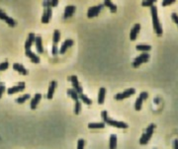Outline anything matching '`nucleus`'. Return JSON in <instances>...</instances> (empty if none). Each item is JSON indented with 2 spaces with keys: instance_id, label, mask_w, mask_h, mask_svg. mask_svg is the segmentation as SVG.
Instances as JSON below:
<instances>
[{
  "instance_id": "nucleus-1",
  "label": "nucleus",
  "mask_w": 178,
  "mask_h": 149,
  "mask_svg": "<svg viewBox=\"0 0 178 149\" xmlns=\"http://www.w3.org/2000/svg\"><path fill=\"white\" fill-rule=\"evenodd\" d=\"M101 117L103 118L104 122H106L107 125H109L111 126H114L117 127V129H128V125L125 122H118V121H114L112 120L111 118H109L108 116V113L107 111H102L101 112Z\"/></svg>"
},
{
  "instance_id": "nucleus-2",
  "label": "nucleus",
  "mask_w": 178,
  "mask_h": 149,
  "mask_svg": "<svg viewBox=\"0 0 178 149\" xmlns=\"http://www.w3.org/2000/svg\"><path fill=\"white\" fill-rule=\"evenodd\" d=\"M150 12H151V17H153V29L154 32L156 33L157 36H161L162 35V28L161 25H160V22L158 20V15H157V8L156 6H153L150 7Z\"/></svg>"
},
{
  "instance_id": "nucleus-3",
  "label": "nucleus",
  "mask_w": 178,
  "mask_h": 149,
  "mask_svg": "<svg viewBox=\"0 0 178 149\" xmlns=\"http://www.w3.org/2000/svg\"><path fill=\"white\" fill-rule=\"evenodd\" d=\"M154 129H155V125H153V123H151V125H150L149 126H147L146 133H142V137L140 139V143L142 144V145H146V144L150 141V138H151V136H153Z\"/></svg>"
},
{
  "instance_id": "nucleus-4",
  "label": "nucleus",
  "mask_w": 178,
  "mask_h": 149,
  "mask_svg": "<svg viewBox=\"0 0 178 149\" xmlns=\"http://www.w3.org/2000/svg\"><path fill=\"white\" fill-rule=\"evenodd\" d=\"M150 58V56L147 53H141L138 56H137L136 58H134V60L133 62V67L137 68L138 66H141V64H142V63H146V62L149 61Z\"/></svg>"
},
{
  "instance_id": "nucleus-5",
  "label": "nucleus",
  "mask_w": 178,
  "mask_h": 149,
  "mask_svg": "<svg viewBox=\"0 0 178 149\" xmlns=\"http://www.w3.org/2000/svg\"><path fill=\"white\" fill-rule=\"evenodd\" d=\"M103 8H104L103 4H98V5H96V6L90 7L87 11V17L88 18H94V17H97L99 14H100V12L103 10Z\"/></svg>"
},
{
  "instance_id": "nucleus-6",
  "label": "nucleus",
  "mask_w": 178,
  "mask_h": 149,
  "mask_svg": "<svg viewBox=\"0 0 178 149\" xmlns=\"http://www.w3.org/2000/svg\"><path fill=\"white\" fill-rule=\"evenodd\" d=\"M69 80H70L71 82V85L73 87V90H75V92L77 93L78 95L82 94V92H83V89H82L81 85L78 82V78L76 75H71L70 77H69Z\"/></svg>"
},
{
  "instance_id": "nucleus-7",
  "label": "nucleus",
  "mask_w": 178,
  "mask_h": 149,
  "mask_svg": "<svg viewBox=\"0 0 178 149\" xmlns=\"http://www.w3.org/2000/svg\"><path fill=\"white\" fill-rule=\"evenodd\" d=\"M134 93H136V90H134V88H130V89H127V90H125L124 92L122 93H119V94H116L115 95V99L116 100H124V99H127V98L131 97L132 95H134Z\"/></svg>"
},
{
  "instance_id": "nucleus-8",
  "label": "nucleus",
  "mask_w": 178,
  "mask_h": 149,
  "mask_svg": "<svg viewBox=\"0 0 178 149\" xmlns=\"http://www.w3.org/2000/svg\"><path fill=\"white\" fill-rule=\"evenodd\" d=\"M147 98H149V94H147L146 92H142L141 93L140 96L138 97L136 103H134V109H136V111H141L142 103H144V101H146Z\"/></svg>"
},
{
  "instance_id": "nucleus-9",
  "label": "nucleus",
  "mask_w": 178,
  "mask_h": 149,
  "mask_svg": "<svg viewBox=\"0 0 178 149\" xmlns=\"http://www.w3.org/2000/svg\"><path fill=\"white\" fill-rule=\"evenodd\" d=\"M25 87H26L25 82H19L18 84L16 85V86H13V87H11V88L8 89V90H7V93H8L9 95L15 94V93H18V92H21V91L25 90Z\"/></svg>"
},
{
  "instance_id": "nucleus-10",
  "label": "nucleus",
  "mask_w": 178,
  "mask_h": 149,
  "mask_svg": "<svg viewBox=\"0 0 178 149\" xmlns=\"http://www.w3.org/2000/svg\"><path fill=\"white\" fill-rule=\"evenodd\" d=\"M0 20L6 22L10 27H15V25H16V22L14 21V19H12L11 17L8 16L5 12L2 10H0Z\"/></svg>"
},
{
  "instance_id": "nucleus-11",
  "label": "nucleus",
  "mask_w": 178,
  "mask_h": 149,
  "mask_svg": "<svg viewBox=\"0 0 178 149\" xmlns=\"http://www.w3.org/2000/svg\"><path fill=\"white\" fill-rule=\"evenodd\" d=\"M51 16H53V10H51V8H45L44 14L42 16V23L43 24L50 23Z\"/></svg>"
},
{
  "instance_id": "nucleus-12",
  "label": "nucleus",
  "mask_w": 178,
  "mask_h": 149,
  "mask_svg": "<svg viewBox=\"0 0 178 149\" xmlns=\"http://www.w3.org/2000/svg\"><path fill=\"white\" fill-rule=\"evenodd\" d=\"M35 40H36V36H35V34L30 33L29 36H28V39L26 40V42H25V49L26 50H31L32 45L35 42Z\"/></svg>"
},
{
  "instance_id": "nucleus-13",
  "label": "nucleus",
  "mask_w": 178,
  "mask_h": 149,
  "mask_svg": "<svg viewBox=\"0 0 178 149\" xmlns=\"http://www.w3.org/2000/svg\"><path fill=\"white\" fill-rule=\"evenodd\" d=\"M73 45V41L71 40V39H67V40H66L63 42H62V46H60V49H59V53H60V54H63V53H66V50L70 48V46Z\"/></svg>"
},
{
  "instance_id": "nucleus-14",
  "label": "nucleus",
  "mask_w": 178,
  "mask_h": 149,
  "mask_svg": "<svg viewBox=\"0 0 178 149\" xmlns=\"http://www.w3.org/2000/svg\"><path fill=\"white\" fill-rule=\"evenodd\" d=\"M140 31H141V25L140 24H136L133 27V29L131 30V33H130V40H131V41H136Z\"/></svg>"
},
{
  "instance_id": "nucleus-15",
  "label": "nucleus",
  "mask_w": 178,
  "mask_h": 149,
  "mask_svg": "<svg viewBox=\"0 0 178 149\" xmlns=\"http://www.w3.org/2000/svg\"><path fill=\"white\" fill-rule=\"evenodd\" d=\"M41 99H42V94H40V93H36L35 96H34V98L31 100V103H30V108H31L32 110L37 109Z\"/></svg>"
},
{
  "instance_id": "nucleus-16",
  "label": "nucleus",
  "mask_w": 178,
  "mask_h": 149,
  "mask_svg": "<svg viewBox=\"0 0 178 149\" xmlns=\"http://www.w3.org/2000/svg\"><path fill=\"white\" fill-rule=\"evenodd\" d=\"M75 10H76V7L73 6V5H67L64 9V15H63V18L64 19H68L75 13Z\"/></svg>"
},
{
  "instance_id": "nucleus-17",
  "label": "nucleus",
  "mask_w": 178,
  "mask_h": 149,
  "mask_svg": "<svg viewBox=\"0 0 178 149\" xmlns=\"http://www.w3.org/2000/svg\"><path fill=\"white\" fill-rule=\"evenodd\" d=\"M56 81H51L50 83V86H49V90H47V98L49 100L53 99L54 97V94H55V88H56Z\"/></svg>"
},
{
  "instance_id": "nucleus-18",
  "label": "nucleus",
  "mask_w": 178,
  "mask_h": 149,
  "mask_svg": "<svg viewBox=\"0 0 178 149\" xmlns=\"http://www.w3.org/2000/svg\"><path fill=\"white\" fill-rule=\"evenodd\" d=\"M25 54L30 58V60H31L33 63H36V64L40 63V57H39L35 53H33L32 50H26Z\"/></svg>"
},
{
  "instance_id": "nucleus-19",
  "label": "nucleus",
  "mask_w": 178,
  "mask_h": 149,
  "mask_svg": "<svg viewBox=\"0 0 178 149\" xmlns=\"http://www.w3.org/2000/svg\"><path fill=\"white\" fill-rule=\"evenodd\" d=\"M13 69L21 75H28V70L22 64H20V63H14L13 64Z\"/></svg>"
},
{
  "instance_id": "nucleus-20",
  "label": "nucleus",
  "mask_w": 178,
  "mask_h": 149,
  "mask_svg": "<svg viewBox=\"0 0 178 149\" xmlns=\"http://www.w3.org/2000/svg\"><path fill=\"white\" fill-rule=\"evenodd\" d=\"M35 45H36V49H37L39 53H44V46H43L42 37H40V36L36 37V40H35Z\"/></svg>"
},
{
  "instance_id": "nucleus-21",
  "label": "nucleus",
  "mask_w": 178,
  "mask_h": 149,
  "mask_svg": "<svg viewBox=\"0 0 178 149\" xmlns=\"http://www.w3.org/2000/svg\"><path fill=\"white\" fill-rule=\"evenodd\" d=\"M105 95H106V89L101 87L99 89V93H98V104L102 105L104 104V101H105Z\"/></svg>"
},
{
  "instance_id": "nucleus-22",
  "label": "nucleus",
  "mask_w": 178,
  "mask_h": 149,
  "mask_svg": "<svg viewBox=\"0 0 178 149\" xmlns=\"http://www.w3.org/2000/svg\"><path fill=\"white\" fill-rule=\"evenodd\" d=\"M105 127V122H90L88 123V129H101Z\"/></svg>"
},
{
  "instance_id": "nucleus-23",
  "label": "nucleus",
  "mask_w": 178,
  "mask_h": 149,
  "mask_svg": "<svg viewBox=\"0 0 178 149\" xmlns=\"http://www.w3.org/2000/svg\"><path fill=\"white\" fill-rule=\"evenodd\" d=\"M117 148V135L111 134L109 139V149H116Z\"/></svg>"
},
{
  "instance_id": "nucleus-24",
  "label": "nucleus",
  "mask_w": 178,
  "mask_h": 149,
  "mask_svg": "<svg viewBox=\"0 0 178 149\" xmlns=\"http://www.w3.org/2000/svg\"><path fill=\"white\" fill-rule=\"evenodd\" d=\"M103 5L104 6H107L108 8H109L112 13H115V12L117 11V6L112 1H110V0H105V1H104V3H103Z\"/></svg>"
},
{
  "instance_id": "nucleus-25",
  "label": "nucleus",
  "mask_w": 178,
  "mask_h": 149,
  "mask_svg": "<svg viewBox=\"0 0 178 149\" xmlns=\"http://www.w3.org/2000/svg\"><path fill=\"white\" fill-rule=\"evenodd\" d=\"M59 5V0H51V1H44L43 2V6L45 8H51L56 7Z\"/></svg>"
},
{
  "instance_id": "nucleus-26",
  "label": "nucleus",
  "mask_w": 178,
  "mask_h": 149,
  "mask_svg": "<svg viewBox=\"0 0 178 149\" xmlns=\"http://www.w3.org/2000/svg\"><path fill=\"white\" fill-rule=\"evenodd\" d=\"M136 49H137V50H140V52L147 53L151 49V46L149 45H138L136 46Z\"/></svg>"
},
{
  "instance_id": "nucleus-27",
  "label": "nucleus",
  "mask_w": 178,
  "mask_h": 149,
  "mask_svg": "<svg viewBox=\"0 0 178 149\" xmlns=\"http://www.w3.org/2000/svg\"><path fill=\"white\" fill-rule=\"evenodd\" d=\"M30 98H31V95L30 94H25L23 96H20L16 99V103L17 104H24L26 101H28Z\"/></svg>"
},
{
  "instance_id": "nucleus-28",
  "label": "nucleus",
  "mask_w": 178,
  "mask_h": 149,
  "mask_svg": "<svg viewBox=\"0 0 178 149\" xmlns=\"http://www.w3.org/2000/svg\"><path fill=\"white\" fill-rule=\"evenodd\" d=\"M67 94L70 96V98L74 102L79 100V95H78L77 93L75 92V90H73V89H68V90H67Z\"/></svg>"
},
{
  "instance_id": "nucleus-29",
  "label": "nucleus",
  "mask_w": 178,
  "mask_h": 149,
  "mask_svg": "<svg viewBox=\"0 0 178 149\" xmlns=\"http://www.w3.org/2000/svg\"><path fill=\"white\" fill-rule=\"evenodd\" d=\"M79 99L81 100V102H83V103H84L85 105H88V106L92 105V100L89 99V98H88L87 96H86V95H84L83 93L79 95Z\"/></svg>"
},
{
  "instance_id": "nucleus-30",
  "label": "nucleus",
  "mask_w": 178,
  "mask_h": 149,
  "mask_svg": "<svg viewBox=\"0 0 178 149\" xmlns=\"http://www.w3.org/2000/svg\"><path fill=\"white\" fill-rule=\"evenodd\" d=\"M59 40H60V32L59 31V30H55V31H54V36H53L54 45H58Z\"/></svg>"
},
{
  "instance_id": "nucleus-31",
  "label": "nucleus",
  "mask_w": 178,
  "mask_h": 149,
  "mask_svg": "<svg viewBox=\"0 0 178 149\" xmlns=\"http://www.w3.org/2000/svg\"><path fill=\"white\" fill-rule=\"evenodd\" d=\"M81 111V102L78 100L75 102V107H74V114H78L80 113Z\"/></svg>"
},
{
  "instance_id": "nucleus-32",
  "label": "nucleus",
  "mask_w": 178,
  "mask_h": 149,
  "mask_svg": "<svg viewBox=\"0 0 178 149\" xmlns=\"http://www.w3.org/2000/svg\"><path fill=\"white\" fill-rule=\"evenodd\" d=\"M154 2H155V0H150V1H142V5L145 6V7H153Z\"/></svg>"
},
{
  "instance_id": "nucleus-33",
  "label": "nucleus",
  "mask_w": 178,
  "mask_h": 149,
  "mask_svg": "<svg viewBox=\"0 0 178 149\" xmlns=\"http://www.w3.org/2000/svg\"><path fill=\"white\" fill-rule=\"evenodd\" d=\"M8 67H9V63L8 61H4L2 63H0V71H4L8 69Z\"/></svg>"
},
{
  "instance_id": "nucleus-34",
  "label": "nucleus",
  "mask_w": 178,
  "mask_h": 149,
  "mask_svg": "<svg viewBox=\"0 0 178 149\" xmlns=\"http://www.w3.org/2000/svg\"><path fill=\"white\" fill-rule=\"evenodd\" d=\"M85 146V140L84 139H79L77 141V149H84Z\"/></svg>"
},
{
  "instance_id": "nucleus-35",
  "label": "nucleus",
  "mask_w": 178,
  "mask_h": 149,
  "mask_svg": "<svg viewBox=\"0 0 178 149\" xmlns=\"http://www.w3.org/2000/svg\"><path fill=\"white\" fill-rule=\"evenodd\" d=\"M176 2V0H163L162 1V6H168V5H170V4H173V3H175Z\"/></svg>"
},
{
  "instance_id": "nucleus-36",
  "label": "nucleus",
  "mask_w": 178,
  "mask_h": 149,
  "mask_svg": "<svg viewBox=\"0 0 178 149\" xmlns=\"http://www.w3.org/2000/svg\"><path fill=\"white\" fill-rule=\"evenodd\" d=\"M171 19H172L173 22L178 25V15L176 13H172L171 14Z\"/></svg>"
},
{
  "instance_id": "nucleus-37",
  "label": "nucleus",
  "mask_w": 178,
  "mask_h": 149,
  "mask_svg": "<svg viewBox=\"0 0 178 149\" xmlns=\"http://www.w3.org/2000/svg\"><path fill=\"white\" fill-rule=\"evenodd\" d=\"M51 53H53L54 55H56L59 53V49H58V45H53V49H51Z\"/></svg>"
},
{
  "instance_id": "nucleus-38",
  "label": "nucleus",
  "mask_w": 178,
  "mask_h": 149,
  "mask_svg": "<svg viewBox=\"0 0 178 149\" xmlns=\"http://www.w3.org/2000/svg\"><path fill=\"white\" fill-rule=\"evenodd\" d=\"M4 92H5V86H4L3 84H0V99L2 98V95Z\"/></svg>"
},
{
  "instance_id": "nucleus-39",
  "label": "nucleus",
  "mask_w": 178,
  "mask_h": 149,
  "mask_svg": "<svg viewBox=\"0 0 178 149\" xmlns=\"http://www.w3.org/2000/svg\"><path fill=\"white\" fill-rule=\"evenodd\" d=\"M173 147H174V149H178V139L174 140V142H173Z\"/></svg>"
}]
</instances>
